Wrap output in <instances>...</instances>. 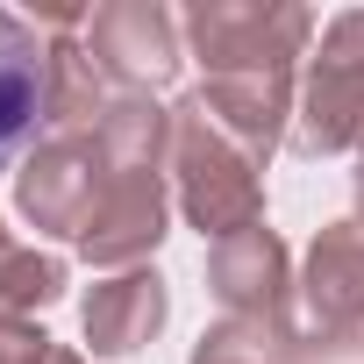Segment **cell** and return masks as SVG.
Wrapping results in <instances>:
<instances>
[{
	"label": "cell",
	"instance_id": "3957f363",
	"mask_svg": "<svg viewBox=\"0 0 364 364\" xmlns=\"http://www.w3.org/2000/svg\"><path fill=\"white\" fill-rule=\"evenodd\" d=\"M93 58L114 72V79H164L171 65H178V50H171V22L157 15V8H107V15H93Z\"/></svg>",
	"mask_w": 364,
	"mask_h": 364
},
{
	"label": "cell",
	"instance_id": "277c9868",
	"mask_svg": "<svg viewBox=\"0 0 364 364\" xmlns=\"http://www.w3.org/2000/svg\"><path fill=\"white\" fill-rule=\"evenodd\" d=\"M157 321H164V293H157V279H122V300L107 293V300L86 307V328H93L100 350H136V336L157 328Z\"/></svg>",
	"mask_w": 364,
	"mask_h": 364
},
{
	"label": "cell",
	"instance_id": "6da1fadb",
	"mask_svg": "<svg viewBox=\"0 0 364 364\" xmlns=\"http://www.w3.org/2000/svg\"><path fill=\"white\" fill-rule=\"evenodd\" d=\"M58 107V50L0 8V171H8L50 122Z\"/></svg>",
	"mask_w": 364,
	"mask_h": 364
},
{
	"label": "cell",
	"instance_id": "7a4b0ae2",
	"mask_svg": "<svg viewBox=\"0 0 364 364\" xmlns=\"http://www.w3.org/2000/svg\"><path fill=\"white\" fill-rule=\"evenodd\" d=\"M300 36H307L300 8H279V15H264V8H200L193 15V43H200V58H215L222 79H243V65H250V79H279V65L293 58Z\"/></svg>",
	"mask_w": 364,
	"mask_h": 364
},
{
	"label": "cell",
	"instance_id": "5b68a950",
	"mask_svg": "<svg viewBox=\"0 0 364 364\" xmlns=\"http://www.w3.org/2000/svg\"><path fill=\"white\" fill-rule=\"evenodd\" d=\"M321 300L336 314H350L364 300V222H343L314 243V307Z\"/></svg>",
	"mask_w": 364,
	"mask_h": 364
},
{
	"label": "cell",
	"instance_id": "8992f818",
	"mask_svg": "<svg viewBox=\"0 0 364 364\" xmlns=\"http://www.w3.org/2000/svg\"><path fill=\"white\" fill-rule=\"evenodd\" d=\"M50 364H72V357H50Z\"/></svg>",
	"mask_w": 364,
	"mask_h": 364
}]
</instances>
